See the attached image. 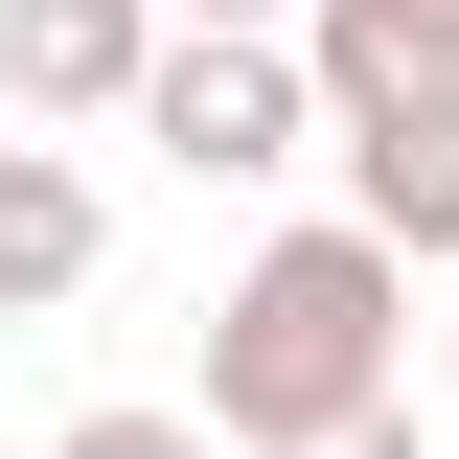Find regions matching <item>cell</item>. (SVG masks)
I'll return each instance as SVG.
<instances>
[{
    "label": "cell",
    "mask_w": 459,
    "mask_h": 459,
    "mask_svg": "<svg viewBox=\"0 0 459 459\" xmlns=\"http://www.w3.org/2000/svg\"><path fill=\"white\" fill-rule=\"evenodd\" d=\"M299 459H413V391H391V413H344V437H299Z\"/></svg>",
    "instance_id": "obj_8"
},
{
    "label": "cell",
    "mask_w": 459,
    "mask_h": 459,
    "mask_svg": "<svg viewBox=\"0 0 459 459\" xmlns=\"http://www.w3.org/2000/svg\"><path fill=\"white\" fill-rule=\"evenodd\" d=\"M47 459H230V437H207V413H69Z\"/></svg>",
    "instance_id": "obj_7"
},
{
    "label": "cell",
    "mask_w": 459,
    "mask_h": 459,
    "mask_svg": "<svg viewBox=\"0 0 459 459\" xmlns=\"http://www.w3.org/2000/svg\"><path fill=\"white\" fill-rule=\"evenodd\" d=\"M161 23H299V0H161Z\"/></svg>",
    "instance_id": "obj_9"
},
{
    "label": "cell",
    "mask_w": 459,
    "mask_h": 459,
    "mask_svg": "<svg viewBox=\"0 0 459 459\" xmlns=\"http://www.w3.org/2000/svg\"><path fill=\"white\" fill-rule=\"evenodd\" d=\"M299 69H322V115L459 92V0H299Z\"/></svg>",
    "instance_id": "obj_6"
},
{
    "label": "cell",
    "mask_w": 459,
    "mask_h": 459,
    "mask_svg": "<svg viewBox=\"0 0 459 459\" xmlns=\"http://www.w3.org/2000/svg\"><path fill=\"white\" fill-rule=\"evenodd\" d=\"M115 138H161L207 207H253V184L322 161V69H299V23H161V69H138Z\"/></svg>",
    "instance_id": "obj_2"
},
{
    "label": "cell",
    "mask_w": 459,
    "mask_h": 459,
    "mask_svg": "<svg viewBox=\"0 0 459 459\" xmlns=\"http://www.w3.org/2000/svg\"><path fill=\"white\" fill-rule=\"evenodd\" d=\"M437 413H459V276H437Z\"/></svg>",
    "instance_id": "obj_10"
},
{
    "label": "cell",
    "mask_w": 459,
    "mask_h": 459,
    "mask_svg": "<svg viewBox=\"0 0 459 459\" xmlns=\"http://www.w3.org/2000/svg\"><path fill=\"white\" fill-rule=\"evenodd\" d=\"M92 276H115V184L69 138H0V322H69Z\"/></svg>",
    "instance_id": "obj_5"
},
{
    "label": "cell",
    "mask_w": 459,
    "mask_h": 459,
    "mask_svg": "<svg viewBox=\"0 0 459 459\" xmlns=\"http://www.w3.org/2000/svg\"><path fill=\"white\" fill-rule=\"evenodd\" d=\"M138 69H161V0H0V115H23V138L138 115Z\"/></svg>",
    "instance_id": "obj_3"
},
{
    "label": "cell",
    "mask_w": 459,
    "mask_h": 459,
    "mask_svg": "<svg viewBox=\"0 0 459 459\" xmlns=\"http://www.w3.org/2000/svg\"><path fill=\"white\" fill-rule=\"evenodd\" d=\"M413 391V253H368V230H253L230 253V299H207V437L230 459H299V437H344V413H391Z\"/></svg>",
    "instance_id": "obj_1"
},
{
    "label": "cell",
    "mask_w": 459,
    "mask_h": 459,
    "mask_svg": "<svg viewBox=\"0 0 459 459\" xmlns=\"http://www.w3.org/2000/svg\"><path fill=\"white\" fill-rule=\"evenodd\" d=\"M322 161H344V230H368V253H413V276H459V92L322 115Z\"/></svg>",
    "instance_id": "obj_4"
}]
</instances>
